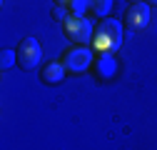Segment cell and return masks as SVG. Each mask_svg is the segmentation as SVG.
<instances>
[{
  "mask_svg": "<svg viewBox=\"0 0 157 150\" xmlns=\"http://www.w3.org/2000/svg\"><path fill=\"white\" fill-rule=\"evenodd\" d=\"M65 73H67V68L63 63H50V65H45V70H43L40 78H43L45 85H60L65 80Z\"/></svg>",
  "mask_w": 157,
  "mask_h": 150,
  "instance_id": "8992f818",
  "label": "cell"
},
{
  "mask_svg": "<svg viewBox=\"0 0 157 150\" xmlns=\"http://www.w3.org/2000/svg\"><path fill=\"white\" fill-rule=\"evenodd\" d=\"M147 5H155L157 8V0H147Z\"/></svg>",
  "mask_w": 157,
  "mask_h": 150,
  "instance_id": "4fadbf2b",
  "label": "cell"
},
{
  "mask_svg": "<svg viewBox=\"0 0 157 150\" xmlns=\"http://www.w3.org/2000/svg\"><path fill=\"white\" fill-rule=\"evenodd\" d=\"M87 8H90V0H70V5H67L70 15H82Z\"/></svg>",
  "mask_w": 157,
  "mask_h": 150,
  "instance_id": "30bf717a",
  "label": "cell"
},
{
  "mask_svg": "<svg viewBox=\"0 0 157 150\" xmlns=\"http://www.w3.org/2000/svg\"><path fill=\"white\" fill-rule=\"evenodd\" d=\"M40 60H43L40 43H37L35 38H25V40L17 45V65L30 73V70H35L37 65H40Z\"/></svg>",
  "mask_w": 157,
  "mask_h": 150,
  "instance_id": "3957f363",
  "label": "cell"
},
{
  "mask_svg": "<svg viewBox=\"0 0 157 150\" xmlns=\"http://www.w3.org/2000/svg\"><path fill=\"white\" fill-rule=\"evenodd\" d=\"M52 18H55V20H67V18H65V8H60V5H55V10H52Z\"/></svg>",
  "mask_w": 157,
  "mask_h": 150,
  "instance_id": "8fae6325",
  "label": "cell"
},
{
  "mask_svg": "<svg viewBox=\"0 0 157 150\" xmlns=\"http://www.w3.org/2000/svg\"><path fill=\"white\" fill-rule=\"evenodd\" d=\"M130 3H142V0H130Z\"/></svg>",
  "mask_w": 157,
  "mask_h": 150,
  "instance_id": "5bb4252c",
  "label": "cell"
},
{
  "mask_svg": "<svg viewBox=\"0 0 157 150\" xmlns=\"http://www.w3.org/2000/svg\"><path fill=\"white\" fill-rule=\"evenodd\" d=\"M52 3H55V5H60V8H67V5H70V0H52Z\"/></svg>",
  "mask_w": 157,
  "mask_h": 150,
  "instance_id": "7c38bea8",
  "label": "cell"
},
{
  "mask_svg": "<svg viewBox=\"0 0 157 150\" xmlns=\"http://www.w3.org/2000/svg\"><path fill=\"white\" fill-rule=\"evenodd\" d=\"M95 68L97 73L102 75V78H112L115 75V55H97V60H95Z\"/></svg>",
  "mask_w": 157,
  "mask_h": 150,
  "instance_id": "52a82bcc",
  "label": "cell"
},
{
  "mask_svg": "<svg viewBox=\"0 0 157 150\" xmlns=\"http://www.w3.org/2000/svg\"><path fill=\"white\" fill-rule=\"evenodd\" d=\"M147 23H150V5L147 3H132L127 8V13H125V20H122L125 33L127 35H135V33L145 30Z\"/></svg>",
  "mask_w": 157,
  "mask_h": 150,
  "instance_id": "277c9868",
  "label": "cell"
},
{
  "mask_svg": "<svg viewBox=\"0 0 157 150\" xmlns=\"http://www.w3.org/2000/svg\"><path fill=\"white\" fill-rule=\"evenodd\" d=\"M112 8V0H90V10L95 15H107Z\"/></svg>",
  "mask_w": 157,
  "mask_h": 150,
  "instance_id": "ba28073f",
  "label": "cell"
},
{
  "mask_svg": "<svg viewBox=\"0 0 157 150\" xmlns=\"http://www.w3.org/2000/svg\"><path fill=\"white\" fill-rule=\"evenodd\" d=\"M15 63H17V50H3V53H0V68H3V70L13 68Z\"/></svg>",
  "mask_w": 157,
  "mask_h": 150,
  "instance_id": "9c48e42d",
  "label": "cell"
},
{
  "mask_svg": "<svg viewBox=\"0 0 157 150\" xmlns=\"http://www.w3.org/2000/svg\"><path fill=\"white\" fill-rule=\"evenodd\" d=\"M63 28H65V35L70 38L72 43H77V45H87V43H92V23L87 20V18H82V15H70L67 20L63 23Z\"/></svg>",
  "mask_w": 157,
  "mask_h": 150,
  "instance_id": "7a4b0ae2",
  "label": "cell"
},
{
  "mask_svg": "<svg viewBox=\"0 0 157 150\" xmlns=\"http://www.w3.org/2000/svg\"><path fill=\"white\" fill-rule=\"evenodd\" d=\"M122 25L112 20V18H105V20L95 28V35H92V48L97 55H115L122 45Z\"/></svg>",
  "mask_w": 157,
  "mask_h": 150,
  "instance_id": "6da1fadb",
  "label": "cell"
},
{
  "mask_svg": "<svg viewBox=\"0 0 157 150\" xmlns=\"http://www.w3.org/2000/svg\"><path fill=\"white\" fill-rule=\"evenodd\" d=\"M92 58H95L92 50H87V48H75V50H70L65 58H63V65H65L70 73H85V70L92 65Z\"/></svg>",
  "mask_w": 157,
  "mask_h": 150,
  "instance_id": "5b68a950",
  "label": "cell"
}]
</instances>
